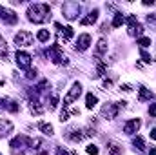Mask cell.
Returning <instances> with one entry per match:
<instances>
[{
    "instance_id": "obj_1",
    "label": "cell",
    "mask_w": 156,
    "mask_h": 155,
    "mask_svg": "<svg viewBox=\"0 0 156 155\" xmlns=\"http://www.w3.org/2000/svg\"><path fill=\"white\" fill-rule=\"evenodd\" d=\"M27 18L35 24H44L51 18V9L47 4H31L27 7Z\"/></svg>"
},
{
    "instance_id": "obj_2",
    "label": "cell",
    "mask_w": 156,
    "mask_h": 155,
    "mask_svg": "<svg viewBox=\"0 0 156 155\" xmlns=\"http://www.w3.org/2000/svg\"><path fill=\"white\" fill-rule=\"evenodd\" d=\"M11 153L13 155H24L27 152V146H31V139H27L26 135H16L11 142Z\"/></svg>"
},
{
    "instance_id": "obj_3",
    "label": "cell",
    "mask_w": 156,
    "mask_h": 155,
    "mask_svg": "<svg viewBox=\"0 0 156 155\" xmlns=\"http://www.w3.org/2000/svg\"><path fill=\"white\" fill-rule=\"evenodd\" d=\"M80 4L78 2H64V6H62V13H64V17L67 18V20H76L78 15H80Z\"/></svg>"
},
{
    "instance_id": "obj_4",
    "label": "cell",
    "mask_w": 156,
    "mask_h": 155,
    "mask_svg": "<svg viewBox=\"0 0 156 155\" xmlns=\"http://www.w3.org/2000/svg\"><path fill=\"white\" fill-rule=\"evenodd\" d=\"M47 57L55 62V64H69V60L64 57V53H62V47H60V44H53L49 49H47Z\"/></svg>"
},
{
    "instance_id": "obj_5",
    "label": "cell",
    "mask_w": 156,
    "mask_h": 155,
    "mask_svg": "<svg viewBox=\"0 0 156 155\" xmlns=\"http://www.w3.org/2000/svg\"><path fill=\"white\" fill-rule=\"evenodd\" d=\"M80 95H82V84H80V82H75V84L71 86L69 93H67V95H66V99H64V108H66V106H69V104H73Z\"/></svg>"
},
{
    "instance_id": "obj_6",
    "label": "cell",
    "mask_w": 156,
    "mask_h": 155,
    "mask_svg": "<svg viewBox=\"0 0 156 155\" xmlns=\"http://www.w3.org/2000/svg\"><path fill=\"white\" fill-rule=\"evenodd\" d=\"M127 24H129V35L131 37H142V33H144V26L136 20V17H127Z\"/></svg>"
},
{
    "instance_id": "obj_7",
    "label": "cell",
    "mask_w": 156,
    "mask_h": 155,
    "mask_svg": "<svg viewBox=\"0 0 156 155\" xmlns=\"http://www.w3.org/2000/svg\"><path fill=\"white\" fill-rule=\"evenodd\" d=\"M15 59H16V64H18V68L20 70H31V55L29 53H26V51H18L16 55H15Z\"/></svg>"
},
{
    "instance_id": "obj_8",
    "label": "cell",
    "mask_w": 156,
    "mask_h": 155,
    "mask_svg": "<svg viewBox=\"0 0 156 155\" xmlns=\"http://www.w3.org/2000/svg\"><path fill=\"white\" fill-rule=\"evenodd\" d=\"M118 112H120V106H118V102H107V104H104V108H102V117L104 119H115L118 115Z\"/></svg>"
},
{
    "instance_id": "obj_9",
    "label": "cell",
    "mask_w": 156,
    "mask_h": 155,
    "mask_svg": "<svg viewBox=\"0 0 156 155\" xmlns=\"http://www.w3.org/2000/svg\"><path fill=\"white\" fill-rule=\"evenodd\" d=\"M29 95H31V100H29L31 113H33V115H42V113H44V106H42V102L38 100V95L35 93V89L29 91Z\"/></svg>"
},
{
    "instance_id": "obj_10",
    "label": "cell",
    "mask_w": 156,
    "mask_h": 155,
    "mask_svg": "<svg viewBox=\"0 0 156 155\" xmlns=\"http://www.w3.org/2000/svg\"><path fill=\"white\" fill-rule=\"evenodd\" d=\"M15 44L18 47H24V46H31L33 44V35L29 31H20L15 35Z\"/></svg>"
},
{
    "instance_id": "obj_11",
    "label": "cell",
    "mask_w": 156,
    "mask_h": 155,
    "mask_svg": "<svg viewBox=\"0 0 156 155\" xmlns=\"http://www.w3.org/2000/svg\"><path fill=\"white\" fill-rule=\"evenodd\" d=\"M0 18H2L5 24H16V22H18L16 13L11 11V9H5V7H2V6H0Z\"/></svg>"
},
{
    "instance_id": "obj_12",
    "label": "cell",
    "mask_w": 156,
    "mask_h": 155,
    "mask_svg": "<svg viewBox=\"0 0 156 155\" xmlns=\"http://www.w3.org/2000/svg\"><path fill=\"white\" fill-rule=\"evenodd\" d=\"M140 126H142V120H140V119H131V120L125 122L123 131H125L127 135H133V133H136V131L140 130Z\"/></svg>"
},
{
    "instance_id": "obj_13",
    "label": "cell",
    "mask_w": 156,
    "mask_h": 155,
    "mask_svg": "<svg viewBox=\"0 0 156 155\" xmlns=\"http://www.w3.org/2000/svg\"><path fill=\"white\" fill-rule=\"evenodd\" d=\"M89 46H91V35L89 33H82L76 40V46H75L76 51H85Z\"/></svg>"
},
{
    "instance_id": "obj_14",
    "label": "cell",
    "mask_w": 156,
    "mask_h": 155,
    "mask_svg": "<svg viewBox=\"0 0 156 155\" xmlns=\"http://www.w3.org/2000/svg\"><path fill=\"white\" fill-rule=\"evenodd\" d=\"M66 137L71 141V142H80L83 137H85V133L82 131V130H76V128H71L67 133H66Z\"/></svg>"
},
{
    "instance_id": "obj_15",
    "label": "cell",
    "mask_w": 156,
    "mask_h": 155,
    "mask_svg": "<svg viewBox=\"0 0 156 155\" xmlns=\"http://www.w3.org/2000/svg\"><path fill=\"white\" fill-rule=\"evenodd\" d=\"M154 99V93L153 91H149L147 88H144V86H140L138 88V100L140 102H145V100H153Z\"/></svg>"
},
{
    "instance_id": "obj_16",
    "label": "cell",
    "mask_w": 156,
    "mask_h": 155,
    "mask_svg": "<svg viewBox=\"0 0 156 155\" xmlns=\"http://www.w3.org/2000/svg\"><path fill=\"white\" fill-rule=\"evenodd\" d=\"M96 18H98V9H93L87 17H83V18L80 20V24H82V26H91V24L96 22Z\"/></svg>"
},
{
    "instance_id": "obj_17",
    "label": "cell",
    "mask_w": 156,
    "mask_h": 155,
    "mask_svg": "<svg viewBox=\"0 0 156 155\" xmlns=\"http://www.w3.org/2000/svg\"><path fill=\"white\" fill-rule=\"evenodd\" d=\"M0 102H2V106H4L7 112H11V113H16V112L20 110L18 102H15V100H9V99H2Z\"/></svg>"
},
{
    "instance_id": "obj_18",
    "label": "cell",
    "mask_w": 156,
    "mask_h": 155,
    "mask_svg": "<svg viewBox=\"0 0 156 155\" xmlns=\"http://www.w3.org/2000/svg\"><path fill=\"white\" fill-rule=\"evenodd\" d=\"M105 51H107V42H105L104 39H100V40H98V44H96V51H94L96 60H100V57H102Z\"/></svg>"
},
{
    "instance_id": "obj_19",
    "label": "cell",
    "mask_w": 156,
    "mask_h": 155,
    "mask_svg": "<svg viewBox=\"0 0 156 155\" xmlns=\"http://www.w3.org/2000/svg\"><path fill=\"white\" fill-rule=\"evenodd\" d=\"M11 130H13V124H11L9 120H0V137L9 135V133H11Z\"/></svg>"
},
{
    "instance_id": "obj_20",
    "label": "cell",
    "mask_w": 156,
    "mask_h": 155,
    "mask_svg": "<svg viewBox=\"0 0 156 155\" xmlns=\"http://www.w3.org/2000/svg\"><path fill=\"white\" fill-rule=\"evenodd\" d=\"M107 153L109 155H120L122 153V146L116 142H107Z\"/></svg>"
},
{
    "instance_id": "obj_21",
    "label": "cell",
    "mask_w": 156,
    "mask_h": 155,
    "mask_svg": "<svg viewBox=\"0 0 156 155\" xmlns=\"http://www.w3.org/2000/svg\"><path fill=\"white\" fill-rule=\"evenodd\" d=\"M60 33H62V39H64V42H67V40L73 39V35H75V29H73L71 26H66V28H64Z\"/></svg>"
},
{
    "instance_id": "obj_22",
    "label": "cell",
    "mask_w": 156,
    "mask_h": 155,
    "mask_svg": "<svg viewBox=\"0 0 156 155\" xmlns=\"http://www.w3.org/2000/svg\"><path fill=\"white\" fill-rule=\"evenodd\" d=\"M96 102H98L96 95H93V93H87V95H85V106H87L89 110H93V108L96 106Z\"/></svg>"
},
{
    "instance_id": "obj_23",
    "label": "cell",
    "mask_w": 156,
    "mask_h": 155,
    "mask_svg": "<svg viewBox=\"0 0 156 155\" xmlns=\"http://www.w3.org/2000/svg\"><path fill=\"white\" fill-rule=\"evenodd\" d=\"M105 70H107V66H105V62H102V60H96V73L93 75L94 78L102 77L104 73H105Z\"/></svg>"
},
{
    "instance_id": "obj_24",
    "label": "cell",
    "mask_w": 156,
    "mask_h": 155,
    "mask_svg": "<svg viewBox=\"0 0 156 155\" xmlns=\"http://www.w3.org/2000/svg\"><path fill=\"white\" fill-rule=\"evenodd\" d=\"M38 130L44 135H53V126L47 124V122H38Z\"/></svg>"
},
{
    "instance_id": "obj_25",
    "label": "cell",
    "mask_w": 156,
    "mask_h": 155,
    "mask_svg": "<svg viewBox=\"0 0 156 155\" xmlns=\"http://www.w3.org/2000/svg\"><path fill=\"white\" fill-rule=\"evenodd\" d=\"M133 146H134L138 152H144V150H145V142H144L142 137H134V139H133Z\"/></svg>"
},
{
    "instance_id": "obj_26",
    "label": "cell",
    "mask_w": 156,
    "mask_h": 155,
    "mask_svg": "<svg viewBox=\"0 0 156 155\" xmlns=\"http://www.w3.org/2000/svg\"><path fill=\"white\" fill-rule=\"evenodd\" d=\"M123 22H125L123 15H122V13H116V15H115V18H113V28H120Z\"/></svg>"
},
{
    "instance_id": "obj_27",
    "label": "cell",
    "mask_w": 156,
    "mask_h": 155,
    "mask_svg": "<svg viewBox=\"0 0 156 155\" xmlns=\"http://www.w3.org/2000/svg\"><path fill=\"white\" fill-rule=\"evenodd\" d=\"M37 39H38L40 42H47V40H49V31H45V29H40L38 35H37Z\"/></svg>"
},
{
    "instance_id": "obj_28",
    "label": "cell",
    "mask_w": 156,
    "mask_h": 155,
    "mask_svg": "<svg viewBox=\"0 0 156 155\" xmlns=\"http://www.w3.org/2000/svg\"><path fill=\"white\" fill-rule=\"evenodd\" d=\"M138 44H140L142 49H145V47L151 46V39H147V37H140V39H138Z\"/></svg>"
},
{
    "instance_id": "obj_29",
    "label": "cell",
    "mask_w": 156,
    "mask_h": 155,
    "mask_svg": "<svg viewBox=\"0 0 156 155\" xmlns=\"http://www.w3.org/2000/svg\"><path fill=\"white\" fill-rule=\"evenodd\" d=\"M56 106H58V97H56V95H53V97H51V100H49V110L53 112Z\"/></svg>"
},
{
    "instance_id": "obj_30",
    "label": "cell",
    "mask_w": 156,
    "mask_h": 155,
    "mask_svg": "<svg viewBox=\"0 0 156 155\" xmlns=\"http://www.w3.org/2000/svg\"><path fill=\"white\" fill-rule=\"evenodd\" d=\"M85 152H87L89 155H98V148H96L94 144H89V146L85 148Z\"/></svg>"
},
{
    "instance_id": "obj_31",
    "label": "cell",
    "mask_w": 156,
    "mask_h": 155,
    "mask_svg": "<svg viewBox=\"0 0 156 155\" xmlns=\"http://www.w3.org/2000/svg\"><path fill=\"white\" fill-rule=\"evenodd\" d=\"M140 57H142V60H144V62H151V55H149L145 49H140Z\"/></svg>"
},
{
    "instance_id": "obj_32",
    "label": "cell",
    "mask_w": 156,
    "mask_h": 155,
    "mask_svg": "<svg viewBox=\"0 0 156 155\" xmlns=\"http://www.w3.org/2000/svg\"><path fill=\"white\" fill-rule=\"evenodd\" d=\"M37 75H38V71H37V68H35V70L31 68V70H27V71H26V77H27V78H35Z\"/></svg>"
},
{
    "instance_id": "obj_33",
    "label": "cell",
    "mask_w": 156,
    "mask_h": 155,
    "mask_svg": "<svg viewBox=\"0 0 156 155\" xmlns=\"http://www.w3.org/2000/svg\"><path fill=\"white\" fill-rule=\"evenodd\" d=\"M56 155H71V152H67V150H64L62 146H58V148H56Z\"/></svg>"
},
{
    "instance_id": "obj_34",
    "label": "cell",
    "mask_w": 156,
    "mask_h": 155,
    "mask_svg": "<svg viewBox=\"0 0 156 155\" xmlns=\"http://www.w3.org/2000/svg\"><path fill=\"white\" fill-rule=\"evenodd\" d=\"M149 115L153 117V119L156 117V104H151V106H149Z\"/></svg>"
},
{
    "instance_id": "obj_35",
    "label": "cell",
    "mask_w": 156,
    "mask_h": 155,
    "mask_svg": "<svg viewBox=\"0 0 156 155\" xmlns=\"http://www.w3.org/2000/svg\"><path fill=\"white\" fill-rule=\"evenodd\" d=\"M67 119H69V113H67V112H66V110H64V112H62V113H60V122H66V120H67Z\"/></svg>"
},
{
    "instance_id": "obj_36",
    "label": "cell",
    "mask_w": 156,
    "mask_h": 155,
    "mask_svg": "<svg viewBox=\"0 0 156 155\" xmlns=\"http://www.w3.org/2000/svg\"><path fill=\"white\" fill-rule=\"evenodd\" d=\"M120 88H122L123 91H127V93H129V91H133V86H131V84H122Z\"/></svg>"
},
{
    "instance_id": "obj_37",
    "label": "cell",
    "mask_w": 156,
    "mask_h": 155,
    "mask_svg": "<svg viewBox=\"0 0 156 155\" xmlns=\"http://www.w3.org/2000/svg\"><path fill=\"white\" fill-rule=\"evenodd\" d=\"M147 22L149 24H156V13L154 15H147Z\"/></svg>"
},
{
    "instance_id": "obj_38",
    "label": "cell",
    "mask_w": 156,
    "mask_h": 155,
    "mask_svg": "<svg viewBox=\"0 0 156 155\" xmlns=\"http://www.w3.org/2000/svg\"><path fill=\"white\" fill-rule=\"evenodd\" d=\"M111 88V80H104V89H109Z\"/></svg>"
},
{
    "instance_id": "obj_39",
    "label": "cell",
    "mask_w": 156,
    "mask_h": 155,
    "mask_svg": "<svg viewBox=\"0 0 156 155\" xmlns=\"http://www.w3.org/2000/svg\"><path fill=\"white\" fill-rule=\"evenodd\" d=\"M4 44H5V42H4V39H2V35H0V51H4V49H7V47H4Z\"/></svg>"
},
{
    "instance_id": "obj_40",
    "label": "cell",
    "mask_w": 156,
    "mask_h": 155,
    "mask_svg": "<svg viewBox=\"0 0 156 155\" xmlns=\"http://www.w3.org/2000/svg\"><path fill=\"white\" fill-rule=\"evenodd\" d=\"M151 139H153V141H156V128H153V130H151Z\"/></svg>"
},
{
    "instance_id": "obj_41",
    "label": "cell",
    "mask_w": 156,
    "mask_h": 155,
    "mask_svg": "<svg viewBox=\"0 0 156 155\" xmlns=\"http://www.w3.org/2000/svg\"><path fill=\"white\" fill-rule=\"evenodd\" d=\"M153 4H154L153 0H145V2H144V6H153Z\"/></svg>"
},
{
    "instance_id": "obj_42",
    "label": "cell",
    "mask_w": 156,
    "mask_h": 155,
    "mask_svg": "<svg viewBox=\"0 0 156 155\" xmlns=\"http://www.w3.org/2000/svg\"><path fill=\"white\" fill-rule=\"evenodd\" d=\"M149 155H156V148H151V152H149Z\"/></svg>"
},
{
    "instance_id": "obj_43",
    "label": "cell",
    "mask_w": 156,
    "mask_h": 155,
    "mask_svg": "<svg viewBox=\"0 0 156 155\" xmlns=\"http://www.w3.org/2000/svg\"><path fill=\"white\" fill-rule=\"evenodd\" d=\"M37 155H49V153H47V152H38Z\"/></svg>"
},
{
    "instance_id": "obj_44",
    "label": "cell",
    "mask_w": 156,
    "mask_h": 155,
    "mask_svg": "<svg viewBox=\"0 0 156 155\" xmlns=\"http://www.w3.org/2000/svg\"><path fill=\"white\" fill-rule=\"evenodd\" d=\"M0 155H2V153H0Z\"/></svg>"
}]
</instances>
